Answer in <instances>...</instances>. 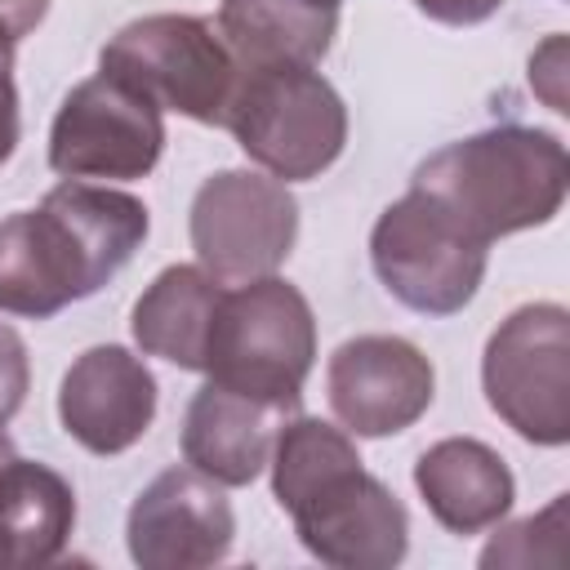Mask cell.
Returning <instances> with one entry per match:
<instances>
[{
	"label": "cell",
	"instance_id": "6da1fadb",
	"mask_svg": "<svg viewBox=\"0 0 570 570\" xmlns=\"http://www.w3.org/2000/svg\"><path fill=\"white\" fill-rule=\"evenodd\" d=\"M147 205L120 187L67 178L36 209L0 218V312L49 321L98 294L147 240Z\"/></svg>",
	"mask_w": 570,
	"mask_h": 570
},
{
	"label": "cell",
	"instance_id": "7a4b0ae2",
	"mask_svg": "<svg viewBox=\"0 0 570 570\" xmlns=\"http://www.w3.org/2000/svg\"><path fill=\"white\" fill-rule=\"evenodd\" d=\"M272 494L298 543L334 570H392L410 548L405 503L365 472L347 428L289 414L272 445Z\"/></svg>",
	"mask_w": 570,
	"mask_h": 570
},
{
	"label": "cell",
	"instance_id": "3957f363",
	"mask_svg": "<svg viewBox=\"0 0 570 570\" xmlns=\"http://www.w3.org/2000/svg\"><path fill=\"white\" fill-rule=\"evenodd\" d=\"M414 191L432 196L476 240L543 227L561 214L570 187L566 142L534 125H490L432 151L414 178Z\"/></svg>",
	"mask_w": 570,
	"mask_h": 570
},
{
	"label": "cell",
	"instance_id": "277c9868",
	"mask_svg": "<svg viewBox=\"0 0 570 570\" xmlns=\"http://www.w3.org/2000/svg\"><path fill=\"white\" fill-rule=\"evenodd\" d=\"M312 361L316 316L298 285L285 276H258L223 289L200 374L232 392L298 410Z\"/></svg>",
	"mask_w": 570,
	"mask_h": 570
},
{
	"label": "cell",
	"instance_id": "5b68a950",
	"mask_svg": "<svg viewBox=\"0 0 570 570\" xmlns=\"http://www.w3.org/2000/svg\"><path fill=\"white\" fill-rule=\"evenodd\" d=\"M223 129L281 183L321 178L347 147V107L316 67L240 71Z\"/></svg>",
	"mask_w": 570,
	"mask_h": 570
},
{
	"label": "cell",
	"instance_id": "8992f818",
	"mask_svg": "<svg viewBox=\"0 0 570 570\" xmlns=\"http://www.w3.org/2000/svg\"><path fill=\"white\" fill-rule=\"evenodd\" d=\"M98 71L120 76L160 111L223 125L240 67L218 27L196 13H147L125 22L98 53Z\"/></svg>",
	"mask_w": 570,
	"mask_h": 570
},
{
	"label": "cell",
	"instance_id": "52a82bcc",
	"mask_svg": "<svg viewBox=\"0 0 570 570\" xmlns=\"http://www.w3.org/2000/svg\"><path fill=\"white\" fill-rule=\"evenodd\" d=\"M490 245L454 223L432 196L405 191L370 232V263L383 289L423 316L463 312L485 281Z\"/></svg>",
	"mask_w": 570,
	"mask_h": 570
},
{
	"label": "cell",
	"instance_id": "ba28073f",
	"mask_svg": "<svg viewBox=\"0 0 570 570\" xmlns=\"http://www.w3.org/2000/svg\"><path fill=\"white\" fill-rule=\"evenodd\" d=\"M481 387L490 410L530 445L570 441V312L525 303L485 338Z\"/></svg>",
	"mask_w": 570,
	"mask_h": 570
},
{
	"label": "cell",
	"instance_id": "9c48e42d",
	"mask_svg": "<svg viewBox=\"0 0 570 570\" xmlns=\"http://www.w3.org/2000/svg\"><path fill=\"white\" fill-rule=\"evenodd\" d=\"M191 249L196 263L223 281L245 285L276 276L298 240V200L289 183L263 169H218L191 196Z\"/></svg>",
	"mask_w": 570,
	"mask_h": 570
},
{
	"label": "cell",
	"instance_id": "30bf717a",
	"mask_svg": "<svg viewBox=\"0 0 570 570\" xmlns=\"http://www.w3.org/2000/svg\"><path fill=\"white\" fill-rule=\"evenodd\" d=\"M165 151L160 107L111 71L80 80L49 129V169L62 178H147Z\"/></svg>",
	"mask_w": 570,
	"mask_h": 570
},
{
	"label": "cell",
	"instance_id": "8fae6325",
	"mask_svg": "<svg viewBox=\"0 0 570 570\" xmlns=\"http://www.w3.org/2000/svg\"><path fill=\"white\" fill-rule=\"evenodd\" d=\"M325 396L352 436H396L428 414L436 370L401 334H356L334 347Z\"/></svg>",
	"mask_w": 570,
	"mask_h": 570
},
{
	"label": "cell",
	"instance_id": "7c38bea8",
	"mask_svg": "<svg viewBox=\"0 0 570 570\" xmlns=\"http://www.w3.org/2000/svg\"><path fill=\"white\" fill-rule=\"evenodd\" d=\"M236 512L218 481L187 468L151 476L125 521V543L142 570H205L232 552Z\"/></svg>",
	"mask_w": 570,
	"mask_h": 570
},
{
	"label": "cell",
	"instance_id": "4fadbf2b",
	"mask_svg": "<svg viewBox=\"0 0 570 570\" xmlns=\"http://www.w3.org/2000/svg\"><path fill=\"white\" fill-rule=\"evenodd\" d=\"M156 419V379L120 343L85 347L58 387V423L89 454H125Z\"/></svg>",
	"mask_w": 570,
	"mask_h": 570
},
{
	"label": "cell",
	"instance_id": "5bb4252c",
	"mask_svg": "<svg viewBox=\"0 0 570 570\" xmlns=\"http://www.w3.org/2000/svg\"><path fill=\"white\" fill-rule=\"evenodd\" d=\"M289 414L294 410L285 405L205 379V387L191 396L183 419V459L218 485H249L267 468L272 445Z\"/></svg>",
	"mask_w": 570,
	"mask_h": 570
},
{
	"label": "cell",
	"instance_id": "9a60e30c",
	"mask_svg": "<svg viewBox=\"0 0 570 570\" xmlns=\"http://www.w3.org/2000/svg\"><path fill=\"white\" fill-rule=\"evenodd\" d=\"M414 485L450 534H481L499 525L517 499L503 454L476 436H445L428 445L414 463Z\"/></svg>",
	"mask_w": 570,
	"mask_h": 570
},
{
	"label": "cell",
	"instance_id": "2e32d148",
	"mask_svg": "<svg viewBox=\"0 0 570 570\" xmlns=\"http://www.w3.org/2000/svg\"><path fill=\"white\" fill-rule=\"evenodd\" d=\"M76 525V494L62 472L18 459L0 428V570L49 566Z\"/></svg>",
	"mask_w": 570,
	"mask_h": 570
},
{
	"label": "cell",
	"instance_id": "e0dca14e",
	"mask_svg": "<svg viewBox=\"0 0 570 570\" xmlns=\"http://www.w3.org/2000/svg\"><path fill=\"white\" fill-rule=\"evenodd\" d=\"M214 27L240 71L321 67L338 31V0H223Z\"/></svg>",
	"mask_w": 570,
	"mask_h": 570
},
{
	"label": "cell",
	"instance_id": "ac0fdd59",
	"mask_svg": "<svg viewBox=\"0 0 570 570\" xmlns=\"http://www.w3.org/2000/svg\"><path fill=\"white\" fill-rule=\"evenodd\" d=\"M223 281H214L200 263L165 267L134 303L129 330L142 356H160L178 370H205V347L214 330V312L223 298Z\"/></svg>",
	"mask_w": 570,
	"mask_h": 570
},
{
	"label": "cell",
	"instance_id": "d6986e66",
	"mask_svg": "<svg viewBox=\"0 0 570 570\" xmlns=\"http://www.w3.org/2000/svg\"><path fill=\"white\" fill-rule=\"evenodd\" d=\"M561 517H566V494H557L539 517H525L508 530L494 534V543L481 552V566H534V534L561 539Z\"/></svg>",
	"mask_w": 570,
	"mask_h": 570
},
{
	"label": "cell",
	"instance_id": "ffe728a7",
	"mask_svg": "<svg viewBox=\"0 0 570 570\" xmlns=\"http://www.w3.org/2000/svg\"><path fill=\"white\" fill-rule=\"evenodd\" d=\"M27 383H31V361H27V343L13 325L0 321V428L22 410L27 401Z\"/></svg>",
	"mask_w": 570,
	"mask_h": 570
},
{
	"label": "cell",
	"instance_id": "44dd1931",
	"mask_svg": "<svg viewBox=\"0 0 570 570\" xmlns=\"http://www.w3.org/2000/svg\"><path fill=\"white\" fill-rule=\"evenodd\" d=\"M561 80H566V36H548L543 49L530 58V85L543 94V102L552 111H570Z\"/></svg>",
	"mask_w": 570,
	"mask_h": 570
},
{
	"label": "cell",
	"instance_id": "7402d4cb",
	"mask_svg": "<svg viewBox=\"0 0 570 570\" xmlns=\"http://www.w3.org/2000/svg\"><path fill=\"white\" fill-rule=\"evenodd\" d=\"M18 147V89H13V45L0 40V165Z\"/></svg>",
	"mask_w": 570,
	"mask_h": 570
},
{
	"label": "cell",
	"instance_id": "603a6c76",
	"mask_svg": "<svg viewBox=\"0 0 570 570\" xmlns=\"http://www.w3.org/2000/svg\"><path fill=\"white\" fill-rule=\"evenodd\" d=\"M414 9L445 27H476V22L494 18L503 9V0H414Z\"/></svg>",
	"mask_w": 570,
	"mask_h": 570
},
{
	"label": "cell",
	"instance_id": "cb8c5ba5",
	"mask_svg": "<svg viewBox=\"0 0 570 570\" xmlns=\"http://www.w3.org/2000/svg\"><path fill=\"white\" fill-rule=\"evenodd\" d=\"M45 13H49V0H0V40L18 45L45 22Z\"/></svg>",
	"mask_w": 570,
	"mask_h": 570
}]
</instances>
